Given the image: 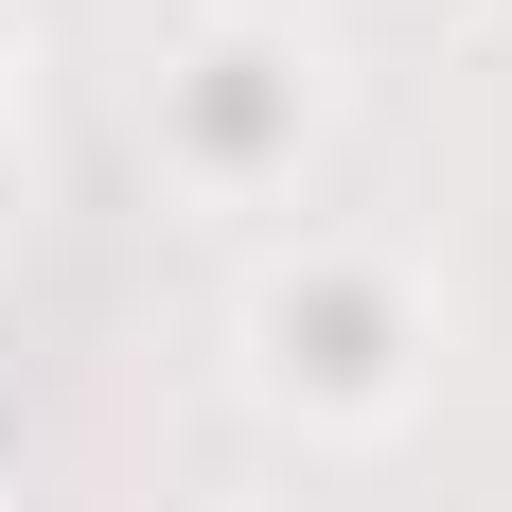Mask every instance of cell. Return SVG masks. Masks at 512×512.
I'll return each mask as SVG.
<instances>
[]
</instances>
